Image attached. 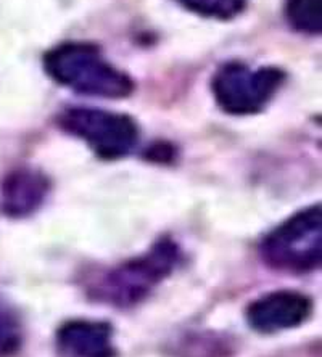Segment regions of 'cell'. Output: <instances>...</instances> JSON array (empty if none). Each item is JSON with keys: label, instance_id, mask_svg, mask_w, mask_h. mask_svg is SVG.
<instances>
[{"label": "cell", "instance_id": "6", "mask_svg": "<svg viewBox=\"0 0 322 357\" xmlns=\"http://www.w3.org/2000/svg\"><path fill=\"white\" fill-rule=\"evenodd\" d=\"M313 303L303 293L272 291L258 298L247 311L248 324L260 333H277L302 325L309 317Z\"/></svg>", "mask_w": 322, "mask_h": 357}, {"label": "cell", "instance_id": "7", "mask_svg": "<svg viewBox=\"0 0 322 357\" xmlns=\"http://www.w3.org/2000/svg\"><path fill=\"white\" fill-rule=\"evenodd\" d=\"M57 341L66 357H116L112 325L100 320H70L58 330Z\"/></svg>", "mask_w": 322, "mask_h": 357}, {"label": "cell", "instance_id": "4", "mask_svg": "<svg viewBox=\"0 0 322 357\" xmlns=\"http://www.w3.org/2000/svg\"><path fill=\"white\" fill-rule=\"evenodd\" d=\"M285 75L277 68L251 70L245 63H226L211 81L216 103L221 109L235 116L260 113L276 96Z\"/></svg>", "mask_w": 322, "mask_h": 357}, {"label": "cell", "instance_id": "5", "mask_svg": "<svg viewBox=\"0 0 322 357\" xmlns=\"http://www.w3.org/2000/svg\"><path fill=\"white\" fill-rule=\"evenodd\" d=\"M58 124L91 146L100 158L118 160L133 151L139 139L136 121L123 113L98 108H68Z\"/></svg>", "mask_w": 322, "mask_h": 357}, {"label": "cell", "instance_id": "11", "mask_svg": "<svg viewBox=\"0 0 322 357\" xmlns=\"http://www.w3.org/2000/svg\"><path fill=\"white\" fill-rule=\"evenodd\" d=\"M193 13L216 20H232L245 8L247 0H176Z\"/></svg>", "mask_w": 322, "mask_h": 357}, {"label": "cell", "instance_id": "8", "mask_svg": "<svg viewBox=\"0 0 322 357\" xmlns=\"http://www.w3.org/2000/svg\"><path fill=\"white\" fill-rule=\"evenodd\" d=\"M49 181L34 169L15 171L5 178L2 208L8 216L21 218L34 213L47 197Z\"/></svg>", "mask_w": 322, "mask_h": 357}, {"label": "cell", "instance_id": "3", "mask_svg": "<svg viewBox=\"0 0 322 357\" xmlns=\"http://www.w3.org/2000/svg\"><path fill=\"white\" fill-rule=\"evenodd\" d=\"M321 206L306 208L274 229L261 245L269 267L292 274L318 269L322 253Z\"/></svg>", "mask_w": 322, "mask_h": 357}, {"label": "cell", "instance_id": "2", "mask_svg": "<svg viewBox=\"0 0 322 357\" xmlns=\"http://www.w3.org/2000/svg\"><path fill=\"white\" fill-rule=\"evenodd\" d=\"M179 259L181 251L177 245L173 240L163 238L147 253L105 272L92 283L89 293L97 301L113 306H134L171 274Z\"/></svg>", "mask_w": 322, "mask_h": 357}, {"label": "cell", "instance_id": "1", "mask_svg": "<svg viewBox=\"0 0 322 357\" xmlns=\"http://www.w3.org/2000/svg\"><path fill=\"white\" fill-rule=\"evenodd\" d=\"M44 66L52 79L84 96L124 98L134 91L133 79L116 70L91 44L68 42L58 45L45 55Z\"/></svg>", "mask_w": 322, "mask_h": 357}, {"label": "cell", "instance_id": "10", "mask_svg": "<svg viewBox=\"0 0 322 357\" xmlns=\"http://www.w3.org/2000/svg\"><path fill=\"white\" fill-rule=\"evenodd\" d=\"M23 343L20 319L12 307L0 299V357H12Z\"/></svg>", "mask_w": 322, "mask_h": 357}, {"label": "cell", "instance_id": "9", "mask_svg": "<svg viewBox=\"0 0 322 357\" xmlns=\"http://www.w3.org/2000/svg\"><path fill=\"white\" fill-rule=\"evenodd\" d=\"M287 18L300 33L321 34L322 0H287Z\"/></svg>", "mask_w": 322, "mask_h": 357}]
</instances>
